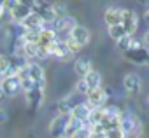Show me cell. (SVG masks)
<instances>
[{"instance_id":"cell-1","label":"cell","mask_w":149,"mask_h":138,"mask_svg":"<svg viewBox=\"0 0 149 138\" xmlns=\"http://www.w3.org/2000/svg\"><path fill=\"white\" fill-rule=\"evenodd\" d=\"M119 129L126 136V135H132L135 131H140L142 126H140L139 117L133 112H121V115H119Z\"/></svg>"},{"instance_id":"cell-2","label":"cell","mask_w":149,"mask_h":138,"mask_svg":"<svg viewBox=\"0 0 149 138\" xmlns=\"http://www.w3.org/2000/svg\"><path fill=\"white\" fill-rule=\"evenodd\" d=\"M119 25L123 26L125 33L132 37V33L137 32V26H139V16H137V12H133L130 9L121 11V23Z\"/></svg>"},{"instance_id":"cell-3","label":"cell","mask_w":149,"mask_h":138,"mask_svg":"<svg viewBox=\"0 0 149 138\" xmlns=\"http://www.w3.org/2000/svg\"><path fill=\"white\" fill-rule=\"evenodd\" d=\"M70 121V115L67 114H60L58 117H54L49 124V133L53 138H61L65 136V129H67V124Z\"/></svg>"},{"instance_id":"cell-4","label":"cell","mask_w":149,"mask_h":138,"mask_svg":"<svg viewBox=\"0 0 149 138\" xmlns=\"http://www.w3.org/2000/svg\"><path fill=\"white\" fill-rule=\"evenodd\" d=\"M0 91H2L4 96H9V98L18 96L19 91H21L19 79L18 77H4L2 82H0Z\"/></svg>"},{"instance_id":"cell-5","label":"cell","mask_w":149,"mask_h":138,"mask_svg":"<svg viewBox=\"0 0 149 138\" xmlns=\"http://www.w3.org/2000/svg\"><path fill=\"white\" fill-rule=\"evenodd\" d=\"M26 75L35 86H46V75H44V68L39 63H28L26 66Z\"/></svg>"},{"instance_id":"cell-6","label":"cell","mask_w":149,"mask_h":138,"mask_svg":"<svg viewBox=\"0 0 149 138\" xmlns=\"http://www.w3.org/2000/svg\"><path fill=\"white\" fill-rule=\"evenodd\" d=\"M86 96H88V103H90L88 107L90 108H102V105L107 100V91L102 88H97V89H90L86 93Z\"/></svg>"},{"instance_id":"cell-7","label":"cell","mask_w":149,"mask_h":138,"mask_svg":"<svg viewBox=\"0 0 149 138\" xmlns=\"http://www.w3.org/2000/svg\"><path fill=\"white\" fill-rule=\"evenodd\" d=\"M72 40H76L81 47H84L88 42H90V30L86 28V26H83V25H76L72 30H70V35H68Z\"/></svg>"},{"instance_id":"cell-8","label":"cell","mask_w":149,"mask_h":138,"mask_svg":"<svg viewBox=\"0 0 149 138\" xmlns=\"http://www.w3.org/2000/svg\"><path fill=\"white\" fill-rule=\"evenodd\" d=\"M88 115H90V107L86 103H77V105H74L72 110H70V119L79 121L83 124L88 121Z\"/></svg>"},{"instance_id":"cell-9","label":"cell","mask_w":149,"mask_h":138,"mask_svg":"<svg viewBox=\"0 0 149 138\" xmlns=\"http://www.w3.org/2000/svg\"><path fill=\"white\" fill-rule=\"evenodd\" d=\"M32 7L28 6V4H25V2H19L13 11H11V18L14 19V21H18V23H21L23 19H26L30 14H32Z\"/></svg>"},{"instance_id":"cell-10","label":"cell","mask_w":149,"mask_h":138,"mask_svg":"<svg viewBox=\"0 0 149 138\" xmlns=\"http://www.w3.org/2000/svg\"><path fill=\"white\" fill-rule=\"evenodd\" d=\"M21 26H23L25 30H42V28H44V21H42V18H40L39 14H35V12L32 11V14H30L26 19L21 21Z\"/></svg>"},{"instance_id":"cell-11","label":"cell","mask_w":149,"mask_h":138,"mask_svg":"<svg viewBox=\"0 0 149 138\" xmlns=\"http://www.w3.org/2000/svg\"><path fill=\"white\" fill-rule=\"evenodd\" d=\"M123 86L130 93H139L140 88H142V81H140V77L137 74H128L125 77V81H123Z\"/></svg>"},{"instance_id":"cell-12","label":"cell","mask_w":149,"mask_h":138,"mask_svg":"<svg viewBox=\"0 0 149 138\" xmlns=\"http://www.w3.org/2000/svg\"><path fill=\"white\" fill-rule=\"evenodd\" d=\"M26 98H28V103L30 105L40 107L42 105V100H44V86H35L32 91L26 93Z\"/></svg>"},{"instance_id":"cell-13","label":"cell","mask_w":149,"mask_h":138,"mask_svg":"<svg viewBox=\"0 0 149 138\" xmlns=\"http://www.w3.org/2000/svg\"><path fill=\"white\" fill-rule=\"evenodd\" d=\"M126 56H128V59H132L133 63H139V65L147 63V51H146L144 47L130 49V51H126Z\"/></svg>"},{"instance_id":"cell-14","label":"cell","mask_w":149,"mask_h":138,"mask_svg":"<svg viewBox=\"0 0 149 138\" xmlns=\"http://www.w3.org/2000/svg\"><path fill=\"white\" fill-rule=\"evenodd\" d=\"M74 70H76V74H77V75H81V79H84V77L93 70V68H91L90 59H86V58H79V59H76Z\"/></svg>"},{"instance_id":"cell-15","label":"cell","mask_w":149,"mask_h":138,"mask_svg":"<svg viewBox=\"0 0 149 138\" xmlns=\"http://www.w3.org/2000/svg\"><path fill=\"white\" fill-rule=\"evenodd\" d=\"M105 23H107V26H116V25H119L121 23V9H118V7H111V9H107L105 11Z\"/></svg>"},{"instance_id":"cell-16","label":"cell","mask_w":149,"mask_h":138,"mask_svg":"<svg viewBox=\"0 0 149 138\" xmlns=\"http://www.w3.org/2000/svg\"><path fill=\"white\" fill-rule=\"evenodd\" d=\"M84 82H86V86H88V91H90V89H97V88H100V84H102V75H100L97 70H91V72L84 77Z\"/></svg>"},{"instance_id":"cell-17","label":"cell","mask_w":149,"mask_h":138,"mask_svg":"<svg viewBox=\"0 0 149 138\" xmlns=\"http://www.w3.org/2000/svg\"><path fill=\"white\" fill-rule=\"evenodd\" d=\"M102 119H104V108H90V115L86 122H90L91 126H97L102 122Z\"/></svg>"},{"instance_id":"cell-18","label":"cell","mask_w":149,"mask_h":138,"mask_svg":"<svg viewBox=\"0 0 149 138\" xmlns=\"http://www.w3.org/2000/svg\"><path fill=\"white\" fill-rule=\"evenodd\" d=\"M21 54H23L25 58H37V54H39V47H37V44H28V42H25Z\"/></svg>"},{"instance_id":"cell-19","label":"cell","mask_w":149,"mask_h":138,"mask_svg":"<svg viewBox=\"0 0 149 138\" xmlns=\"http://www.w3.org/2000/svg\"><path fill=\"white\" fill-rule=\"evenodd\" d=\"M51 7H53V14H54L56 18H65V16H67V4L58 2V4H53Z\"/></svg>"},{"instance_id":"cell-20","label":"cell","mask_w":149,"mask_h":138,"mask_svg":"<svg viewBox=\"0 0 149 138\" xmlns=\"http://www.w3.org/2000/svg\"><path fill=\"white\" fill-rule=\"evenodd\" d=\"M109 35H111L114 40H119V39H123L126 33H125V30H123L121 25H116V26H109Z\"/></svg>"},{"instance_id":"cell-21","label":"cell","mask_w":149,"mask_h":138,"mask_svg":"<svg viewBox=\"0 0 149 138\" xmlns=\"http://www.w3.org/2000/svg\"><path fill=\"white\" fill-rule=\"evenodd\" d=\"M72 101H70V98H63V100H60V103H58V108H60V114H67V115H70V110H72Z\"/></svg>"},{"instance_id":"cell-22","label":"cell","mask_w":149,"mask_h":138,"mask_svg":"<svg viewBox=\"0 0 149 138\" xmlns=\"http://www.w3.org/2000/svg\"><path fill=\"white\" fill-rule=\"evenodd\" d=\"M132 42H133V37H130V35H125L123 39H119L118 40V47L121 49V51H128L130 47H132Z\"/></svg>"},{"instance_id":"cell-23","label":"cell","mask_w":149,"mask_h":138,"mask_svg":"<svg viewBox=\"0 0 149 138\" xmlns=\"http://www.w3.org/2000/svg\"><path fill=\"white\" fill-rule=\"evenodd\" d=\"M9 65H11V58L6 54H0V75H6V72L9 70Z\"/></svg>"},{"instance_id":"cell-24","label":"cell","mask_w":149,"mask_h":138,"mask_svg":"<svg viewBox=\"0 0 149 138\" xmlns=\"http://www.w3.org/2000/svg\"><path fill=\"white\" fill-rule=\"evenodd\" d=\"M84 124L83 122H79V121H74V119H70L68 121V124H67V129H65V135H72V133H76L79 128H83Z\"/></svg>"},{"instance_id":"cell-25","label":"cell","mask_w":149,"mask_h":138,"mask_svg":"<svg viewBox=\"0 0 149 138\" xmlns=\"http://www.w3.org/2000/svg\"><path fill=\"white\" fill-rule=\"evenodd\" d=\"M70 138H90V128H88V126L79 128L76 133H72V135H70Z\"/></svg>"},{"instance_id":"cell-26","label":"cell","mask_w":149,"mask_h":138,"mask_svg":"<svg viewBox=\"0 0 149 138\" xmlns=\"http://www.w3.org/2000/svg\"><path fill=\"white\" fill-rule=\"evenodd\" d=\"M104 136H105V138H126V136H125V133H123L119 128H114V129L105 131V133H104Z\"/></svg>"},{"instance_id":"cell-27","label":"cell","mask_w":149,"mask_h":138,"mask_svg":"<svg viewBox=\"0 0 149 138\" xmlns=\"http://www.w3.org/2000/svg\"><path fill=\"white\" fill-rule=\"evenodd\" d=\"M65 46H67V49L70 51V54H72V52H77V51H81V46H79L76 40H72L70 37H67V40H65Z\"/></svg>"},{"instance_id":"cell-28","label":"cell","mask_w":149,"mask_h":138,"mask_svg":"<svg viewBox=\"0 0 149 138\" xmlns=\"http://www.w3.org/2000/svg\"><path fill=\"white\" fill-rule=\"evenodd\" d=\"M76 91L81 93V95H86V93H88V86H86L84 79H79V81H77V84H76Z\"/></svg>"},{"instance_id":"cell-29","label":"cell","mask_w":149,"mask_h":138,"mask_svg":"<svg viewBox=\"0 0 149 138\" xmlns=\"http://www.w3.org/2000/svg\"><path fill=\"white\" fill-rule=\"evenodd\" d=\"M7 119H9L7 112H6L4 108H0V124H4V122H7Z\"/></svg>"},{"instance_id":"cell-30","label":"cell","mask_w":149,"mask_h":138,"mask_svg":"<svg viewBox=\"0 0 149 138\" xmlns=\"http://www.w3.org/2000/svg\"><path fill=\"white\" fill-rule=\"evenodd\" d=\"M18 4H19V0H13V2H4V7L7 6V7H9V11H13Z\"/></svg>"},{"instance_id":"cell-31","label":"cell","mask_w":149,"mask_h":138,"mask_svg":"<svg viewBox=\"0 0 149 138\" xmlns=\"http://www.w3.org/2000/svg\"><path fill=\"white\" fill-rule=\"evenodd\" d=\"M90 138H105V136H104V133H91L90 131Z\"/></svg>"},{"instance_id":"cell-32","label":"cell","mask_w":149,"mask_h":138,"mask_svg":"<svg viewBox=\"0 0 149 138\" xmlns=\"http://www.w3.org/2000/svg\"><path fill=\"white\" fill-rule=\"evenodd\" d=\"M2 14H4V2H0V18H2Z\"/></svg>"},{"instance_id":"cell-33","label":"cell","mask_w":149,"mask_h":138,"mask_svg":"<svg viewBox=\"0 0 149 138\" xmlns=\"http://www.w3.org/2000/svg\"><path fill=\"white\" fill-rule=\"evenodd\" d=\"M2 96H4V95H2V91H0V100H2Z\"/></svg>"}]
</instances>
